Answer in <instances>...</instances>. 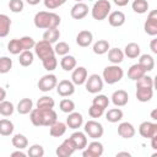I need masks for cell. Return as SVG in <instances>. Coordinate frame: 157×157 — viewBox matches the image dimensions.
I'll return each mask as SVG.
<instances>
[{"label": "cell", "instance_id": "6da1fadb", "mask_svg": "<svg viewBox=\"0 0 157 157\" xmlns=\"http://www.w3.org/2000/svg\"><path fill=\"white\" fill-rule=\"evenodd\" d=\"M29 119L34 126H50L58 120V115L54 109L34 108L31 110Z\"/></svg>", "mask_w": 157, "mask_h": 157}, {"label": "cell", "instance_id": "7a4b0ae2", "mask_svg": "<svg viewBox=\"0 0 157 157\" xmlns=\"http://www.w3.org/2000/svg\"><path fill=\"white\" fill-rule=\"evenodd\" d=\"M33 22H34V26L37 28L49 29V28H58V26L61 22V18L55 12L39 11V12H37L34 15Z\"/></svg>", "mask_w": 157, "mask_h": 157}, {"label": "cell", "instance_id": "3957f363", "mask_svg": "<svg viewBox=\"0 0 157 157\" xmlns=\"http://www.w3.org/2000/svg\"><path fill=\"white\" fill-rule=\"evenodd\" d=\"M124 76V71L119 65L112 64L109 66H105L102 72V78L108 85H114L119 82Z\"/></svg>", "mask_w": 157, "mask_h": 157}, {"label": "cell", "instance_id": "277c9868", "mask_svg": "<svg viewBox=\"0 0 157 157\" xmlns=\"http://www.w3.org/2000/svg\"><path fill=\"white\" fill-rule=\"evenodd\" d=\"M110 10H112V5L108 0H98L93 5V7L91 10V15L94 20L103 21L108 17Z\"/></svg>", "mask_w": 157, "mask_h": 157}, {"label": "cell", "instance_id": "5b68a950", "mask_svg": "<svg viewBox=\"0 0 157 157\" xmlns=\"http://www.w3.org/2000/svg\"><path fill=\"white\" fill-rule=\"evenodd\" d=\"M34 53L40 60H44L47 58H50V56L55 55V52H54V48L52 47V44L47 40H43V39L39 40V42H36Z\"/></svg>", "mask_w": 157, "mask_h": 157}, {"label": "cell", "instance_id": "8992f818", "mask_svg": "<svg viewBox=\"0 0 157 157\" xmlns=\"http://www.w3.org/2000/svg\"><path fill=\"white\" fill-rule=\"evenodd\" d=\"M85 134L93 139V140H97L99 137H102L103 132H104V129H103V125L99 123V121H96V120H88L87 123H85Z\"/></svg>", "mask_w": 157, "mask_h": 157}, {"label": "cell", "instance_id": "52a82bcc", "mask_svg": "<svg viewBox=\"0 0 157 157\" xmlns=\"http://www.w3.org/2000/svg\"><path fill=\"white\" fill-rule=\"evenodd\" d=\"M85 86L90 93H93V94L99 93L103 90V78L98 74H92V75L87 76Z\"/></svg>", "mask_w": 157, "mask_h": 157}, {"label": "cell", "instance_id": "ba28073f", "mask_svg": "<svg viewBox=\"0 0 157 157\" xmlns=\"http://www.w3.org/2000/svg\"><path fill=\"white\" fill-rule=\"evenodd\" d=\"M58 83V78L54 74H47L44 76H42L38 81V88L42 92H49L53 88L56 87Z\"/></svg>", "mask_w": 157, "mask_h": 157}, {"label": "cell", "instance_id": "9c48e42d", "mask_svg": "<svg viewBox=\"0 0 157 157\" xmlns=\"http://www.w3.org/2000/svg\"><path fill=\"white\" fill-rule=\"evenodd\" d=\"M144 29L148 36H157V10H152L145 21Z\"/></svg>", "mask_w": 157, "mask_h": 157}, {"label": "cell", "instance_id": "30bf717a", "mask_svg": "<svg viewBox=\"0 0 157 157\" xmlns=\"http://www.w3.org/2000/svg\"><path fill=\"white\" fill-rule=\"evenodd\" d=\"M103 145L99 141H92L90 142L82 152L83 157H99L103 155Z\"/></svg>", "mask_w": 157, "mask_h": 157}, {"label": "cell", "instance_id": "8fae6325", "mask_svg": "<svg viewBox=\"0 0 157 157\" xmlns=\"http://www.w3.org/2000/svg\"><path fill=\"white\" fill-rule=\"evenodd\" d=\"M75 151H76L75 145H74V142L71 141V139L69 137V139H65V140L59 145V147L56 148L55 153H56L58 157H70Z\"/></svg>", "mask_w": 157, "mask_h": 157}, {"label": "cell", "instance_id": "7c38bea8", "mask_svg": "<svg viewBox=\"0 0 157 157\" xmlns=\"http://www.w3.org/2000/svg\"><path fill=\"white\" fill-rule=\"evenodd\" d=\"M139 134L145 139H151L157 135V124L152 121H142L139 125Z\"/></svg>", "mask_w": 157, "mask_h": 157}, {"label": "cell", "instance_id": "4fadbf2b", "mask_svg": "<svg viewBox=\"0 0 157 157\" xmlns=\"http://www.w3.org/2000/svg\"><path fill=\"white\" fill-rule=\"evenodd\" d=\"M56 92L61 97H69L75 92V85L70 80H61L56 83Z\"/></svg>", "mask_w": 157, "mask_h": 157}, {"label": "cell", "instance_id": "5bb4252c", "mask_svg": "<svg viewBox=\"0 0 157 157\" xmlns=\"http://www.w3.org/2000/svg\"><path fill=\"white\" fill-rule=\"evenodd\" d=\"M88 5H86L85 2H76L70 11V15L74 20H82L88 15Z\"/></svg>", "mask_w": 157, "mask_h": 157}, {"label": "cell", "instance_id": "9a60e30c", "mask_svg": "<svg viewBox=\"0 0 157 157\" xmlns=\"http://www.w3.org/2000/svg\"><path fill=\"white\" fill-rule=\"evenodd\" d=\"M88 74H87V70L86 67L83 66H78V67H75L72 70V74H71V81L74 85H83L86 82V78H87Z\"/></svg>", "mask_w": 157, "mask_h": 157}, {"label": "cell", "instance_id": "2e32d148", "mask_svg": "<svg viewBox=\"0 0 157 157\" xmlns=\"http://www.w3.org/2000/svg\"><path fill=\"white\" fill-rule=\"evenodd\" d=\"M110 98H112V103L115 107H124L129 102V94L124 90H117V91H114Z\"/></svg>", "mask_w": 157, "mask_h": 157}, {"label": "cell", "instance_id": "e0dca14e", "mask_svg": "<svg viewBox=\"0 0 157 157\" xmlns=\"http://www.w3.org/2000/svg\"><path fill=\"white\" fill-rule=\"evenodd\" d=\"M83 124V118H82V114L78 113V112H71L69 113L67 118H66V125L67 128L70 129H78L81 128V125Z\"/></svg>", "mask_w": 157, "mask_h": 157}, {"label": "cell", "instance_id": "ac0fdd59", "mask_svg": "<svg viewBox=\"0 0 157 157\" xmlns=\"http://www.w3.org/2000/svg\"><path fill=\"white\" fill-rule=\"evenodd\" d=\"M135 128L131 123H128V121H123L118 125V134L120 137L123 139H131L135 136Z\"/></svg>", "mask_w": 157, "mask_h": 157}, {"label": "cell", "instance_id": "d6986e66", "mask_svg": "<svg viewBox=\"0 0 157 157\" xmlns=\"http://www.w3.org/2000/svg\"><path fill=\"white\" fill-rule=\"evenodd\" d=\"M92 40H93V34H92V32H90L87 29L78 32V34L76 36V44L78 47H82V48L91 45Z\"/></svg>", "mask_w": 157, "mask_h": 157}, {"label": "cell", "instance_id": "ffe728a7", "mask_svg": "<svg viewBox=\"0 0 157 157\" xmlns=\"http://www.w3.org/2000/svg\"><path fill=\"white\" fill-rule=\"evenodd\" d=\"M70 139L74 142L76 150H83L87 146V136L82 131H75V132H72L71 136H70Z\"/></svg>", "mask_w": 157, "mask_h": 157}, {"label": "cell", "instance_id": "44dd1931", "mask_svg": "<svg viewBox=\"0 0 157 157\" xmlns=\"http://www.w3.org/2000/svg\"><path fill=\"white\" fill-rule=\"evenodd\" d=\"M125 15L124 12L121 11H113V12H109L108 15V22L112 27H120L125 23Z\"/></svg>", "mask_w": 157, "mask_h": 157}, {"label": "cell", "instance_id": "7402d4cb", "mask_svg": "<svg viewBox=\"0 0 157 157\" xmlns=\"http://www.w3.org/2000/svg\"><path fill=\"white\" fill-rule=\"evenodd\" d=\"M66 129H67L66 123H63V121H58L56 120L54 124H52L49 126V134L53 137H60V136H63L66 132Z\"/></svg>", "mask_w": 157, "mask_h": 157}, {"label": "cell", "instance_id": "603a6c76", "mask_svg": "<svg viewBox=\"0 0 157 157\" xmlns=\"http://www.w3.org/2000/svg\"><path fill=\"white\" fill-rule=\"evenodd\" d=\"M146 74V70L137 63V64H134V65H131L130 67H129V70H128V77L130 78V80H132V81H136V80H139L141 76H144Z\"/></svg>", "mask_w": 157, "mask_h": 157}, {"label": "cell", "instance_id": "cb8c5ba5", "mask_svg": "<svg viewBox=\"0 0 157 157\" xmlns=\"http://www.w3.org/2000/svg\"><path fill=\"white\" fill-rule=\"evenodd\" d=\"M153 96V88H147V87H136V98L137 101L145 103L151 101Z\"/></svg>", "mask_w": 157, "mask_h": 157}, {"label": "cell", "instance_id": "d4e9b609", "mask_svg": "<svg viewBox=\"0 0 157 157\" xmlns=\"http://www.w3.org/2000/svg\"><path fill=\"white\" fill-rule=\"evenodd\" d=\"M140 52H141L140 45H139L137 43H134V42L128 43V44L125 45V48H124V55H126V56L130 58V59H136V58H139V56H140Z\"/></svg>", "mask_w": 157, "mask_h": 157}, {"label": "cell", "instance_id": "484cf974", "mask_svg": "<svg viewBox=\"0 0 157 157\" xmlns=\"http://www.w3.org/2000/svg\"><path fill=\"white\" fill-rule=\"evenodd\" d=\"M10 27H11V20L7 15L0 13V38L7 37L10 33Z\"/></svg>", "mask_w": 157, "mask_h": 157}, {"label": "cell", "instance_id": "4316f807", "mask_svg": "<svg viewBox=\"0 0 157 157\" xmlns=\"http://www.w3.org/2000/svg\"><path fill=\"white\" fill-rule=\"evenodd\" d=\"M108 60L112 64H120L124 60V52L119 48H112L108 50Z\"/></svg>", "mask_w": 157, "mask_h": 157}, {"label": "cell", "instance_id": "83f0119b", "mask_svg": "<svg viewBox=\"0 0 157 157\" xmlns=\"http://www.w3.org/2000/svg\"><path fill=\"white\" fill-rule=\"evenodd\" d=\"M76 64H77V63H76L75 56L69 55V54L64 55L63 59L60 60V66H61V69H63L64 71H72V70L76 67Z\"/></svg>", "mask_w": 157, "mask_h": 157}, {"label": "cell", "instance_id": "f1b7e54d", "mask_svg": "<svg viewBox=\"0 0 157 157\" xmlns=\"http://www.w3.org/2000/svg\"><path fill=\"white\" fill-rule=\"evenodd\" d=\"M139 64L146 70V72L147 71H152L155 69V59L150 54H142V55H140Z\"/></svg>", "mask_w": 157, "mask_h": 157}, {"label": "cell", "instance_id": "f546056e", "mask_svg": "<svg viewBox=\"0 0 157 157\" xmlns=\"http://www.w3.org/2000/svg\"><path fill=\"white\" fill-rule=\"evenodd\" d=\"M16 109H17V112H18L20 114H22V115L31 113V110L33 109V102H32V99H31V98H22V99L18 102Z\"/></svg>", "mask_w": 157, "mask_h": 157}, {"label": "cell", "instance_id": "4dcf8cb0", "mask_svg": "<svg viewBox=\"0 0 157 157\" xmlns=\"http://www.w3.org/2000/svg\"><path fill=\"white\" fill-rule=\"evenodd\" d=\"M93 53L94 54H98V55H103L105 53H108V50L110 49L109 47V42L105 40V39H99L97 40L94 44H93Z\"/></svg>", "mask_w": 157, "mask_h": 157}, {"label": "cell", "instance_id": "1f68e13d", "mask_svg": "<svg viewBox=\"0 0 157 157\" xmlns=\"http://www.w3.org/2000/svg\"><path fill=\"white\" fill-rule=\"evenodd\" d=\"M18 55H20V56H18V61H20V64H21L22 66L27 67V66L32 65V63H33V60H34V54H33L31 50H23V52H21Z\"/></svg>", "mask_w": 157, "mask_h": 157}, {"label": "cell", "instance_id": "d6a6232c", "mask_svg": "<svg viewBox=\"0 0 157 157\" xmlns=\"http://www.w3.org/2000/svg\"><path fill=\"white\" fill-rule=\"evenodd\" d=\"M105 119L109 123H118L123 119V110L119 108H112L105 113Z\"/></svg>", "mask_w": 157, "mask_h": 157}, {"label": "cell", "instance_id": "836d02e7", "mask_svg": "<svg viewBox=\"0 0 157 157\" xmlns=\"http://www.w3.org/2000/svg\"><path fill=\"white\" fill-rule=\"evenodd\" d=\"M13 123L9 119H1L0 120V135L2 136H10L13 132Z\"/></svg>", "mask_w": 157, "mask_h": 157}, {"label": "cell", "instance_id": "e575fe53", "mask_svg": "<svg viewBox=\"0 0 157 157\" xmlns=\"http://www.w3.org/2000/svg\"><path fill=\"white\" fill-rule=\"evenodd\" d=\"M59 38H60V31L58 28H49L45 29V32L43 33V40H47L50 44L55 43Z\"/></svg>", "mask_w": 157, "mask_h": 157}, {"label": "cell", "instance_id": "d590c367", "mask_svg": "<svg viewBox=\"0 0 157 157\" xmlns=\"http://www.w3.org/2000/svg\"><path fill=\"white\" fill-rule=\"evenodd\" d=\"M11 142H12L13 147H16L17 150H23V148H26L28 146V140H27V137L23 134H16V135H13Z\"/></svg>", "mask_w": 157, "mask_h": 157}, {"label": "cell", "instance_id": "8d00e7d4", "mask_svg": "<svg viewBox=\"0 0 157 157\" xmlns=\"http://www.w3.org/2000/svg\"><path fill=\"white\" fill-rule=\"evenodd\" d=\"M54 105H55V102L49 96H43L37 101V108H40V109H53Z\"/></svg>", "mask_w": 157, "mask_h": 157}, {"label": "cell", "instance_id": "74e56055", "mask_svg": "<svg viewBox=\"0 0 157 157\" xmlns=\"http://www.w3.org/2000/svg\"><path fill=\"white\" fill-rule=\"evenodd\" d=\"M131 7L134 10V12L136 13H145L148 10V2L147 0H134L131 4Z\"/></svg>", "mask_w": 157, "mask_h": 157}, {"label": "cell", "instance_id": "f35d334b", "mask_svg": "<svg viewBox=\"0 0 157 157\" xmlns=\"http://www.w3.org/2000/svg\"><path fill=\"white\" fill-rule=\"evenodd\" d=\"M7 50L13 54V55H18L21 52H23L22 49V45H21V42H20V38H13L7 44Z\"/></svg>", "mask_w": 157, "mask_h": 157}, {"label": "cell", "instance_id": "ab89813d", "mask_svg": "<svg viewBox=\"0 0 157 157\" xmlns=\"http://www.w3.org/2000/svg\"><path fill=\"white\" fill-rule=\"evenodd\" d=\"M59 108H60V110H61L63 113H67V114H69V113H71V112L75 110V103H74L72 99L64 98V99L60 101Z\"/></svg>", "mask_w": 157, "mask_h": 157}, {"label": "cell", "instance_id": "60d3db41", "mask_svg": "<svg viewBox=\"0 0 157 157\" xmlns=\"http://www.w3.org/2000/svg\"><path fill=\"white\" fill-rule=\"evenodd\" d=\"M13 110H15V107H13V104L11 102L5 101V99L2 102H0V114L1 115L10 117V115H12Z\"/></svg>", "mask_w": 157, "mask_h": 157}, {"label": "cell", "instance_id": "b9f144b4", "mask_svg": "<svg viewBox=\"0 0 157 157\" xmlns=\"http://www.w3.org/2000/svg\"><path fill=\"white\" fill-rule=\"evenodd\" d=\"M92 104L99 107V108H103L105 109L108 105H109V98L105 96V94H97L93 101H92Z\"/></svg>", "mask_w": 157, "mask_h": 157}, {"label": "cell", "instance_id": "7bdbcfd3", "mask_svg": "<svg viewBox=\"0 0 157 157\" xmlns=\"http://www.w3.org/2000/svg\"><path fill=\"white\" fill-rule=\"evenodd\" d=\"M136 87H147L153 88V78L151 76H147L146 74L141 76L139 80H136Z\"/></svg>", "mask_w": 157, "mask_h": 157}, {"label": "cell", "instance_id": "ee69618b", "mask_svg": "<svg viewBox=\"0 0 157 157\" xmlns=\"http://www.w3.org/2000/svg\"><path fill=\"white\" fill-rule=\"evenodd\" d=\"M42 64H43V67L47 70V71H54L55 69H56V66H58V60H56V58H55V55L54 56H50V58H47V59H44V60H42Z\"/></svg>", "mask_w": 157, "mask_h": 157}, {"label": "cell", "instance_id": "f6af8a7d", "mask_svg": "<svg viewBox=\"0 0 157 157\" xmlns=\"http://www.w3.org/2000/svg\"><path fill=\"white\" fill-rule=\"evenodd\" d=\"M28 156L29 157H43L44 156V148L39 144H34L28 148Z\"/></svg>", "mask_w": 157, "mask_h": 157}, {"label": "cell", "instance_id": "bcb514c9", "mask_svg": "<svg viewBox=\"0 0 157 157\" xmlns=\"http://www.w3.org/2000/svg\"><path fill=\"white\" fill-rule=\"evenodd\" d=\"M12 67V60L9 56L0 58V74H7Z\"/></svg>", "mask_w": 157, "mask_h": 157}, {"label": "cell", "instance_id": "7dc6e473", "mask_svg": "<svg viewBox=\"0 0 157 157\" xmlns=\"http://www.w3.org/2000/svg\"><path fill=\"white\" fill-rule=\"evenodd\" d=\"M20 42H21V45H22V49L23 50H31L34 48L36 45V40L29 37V36H23L20 38Z\"/></svg>", "mask_w": 157, "mask_h": 157}, {"label": "cell", "instance_id": "c3c4849f", "mask_svg": "<svg viewBox=\"0 0 157 157\" xmlns=\"http://www.w3.org/2000/svg\"><path fill=\"white\" fill-rule=\"evenodd\" d=\"M54 52H55V54L64 56V55L69 54V52H70V47H69V44H67L66 42H59V43L55 44V47H54Z\"/></svg>", "mask_w": 157, "mask_h": 157}, {"label": "cell", "instance_id": "681fc988", "mask_svg": "<svg viewBox=\"0 0 157 157\" xmlns=\"http://www.w3.org/2000/svg\"><path fill=\"white\" fill-rule=\"evenodd\" d=\"M23 7H25V4H23L22 0H10L9 1V9L13 13L21 12L23 10Z\"/></svg>", "mask_w": 157, "mask_h": 157}, {"label": "cell", "instance_id": "f907efd6", "mask_svg": "<svg viewBox=\"0 0 157 157\" xmlns=\"http://www.w3.org/2000/svg\"><path fill=\"white\" fill-rule=\"evenodd\" d=\"M104 114V109L103 108H99L94 104H92L90 108H88V115L93 119H97V118H101L102 115Z\"/></svg>", "mask_w": 157, "mask_h": 157}, {"label": "cell", "instance_id": "816d5d0a", "mask_svg": "<svg viewBox=\"0 0 157 157\" xmlns=\"http://www.w3.org/2000/svg\"><path fill=\"white\" fill-rule=\"evenodd\" d=\"M43 2L48 10H55V9L60 7L61 5H64L66 2V0H43Z\"/></svg>", "mask_w": 157, "mask_h": 157}, {"label": "cell", "instance_id": "f5cc1de1", "mask_svg": "<svg viewBox=\"0 0 157 157\" xmlns=\"http://www.w3.org/2000/svg\"><path fill=\"white\" fill-rule=\"evenodd\" d=\"M150 48H151V52H152L153 54H157V39H156V38H153V39L151 40Z\"/></svg>", "mask_w": 157, "mask_h": 157}, {"label": "cell", "instance_id": "db71d44e", "mask_svg": "<svg viewBox=\"0 0 157 157\" xmlns=\"http://www.w3.org/2000/svg\"><path fill=\"white\" fill-rule=\"evenodd\" d=\"M129 1H130V0H113V2H114L117 6H120V7L126 6V5L129 4Z\"/></svg>", "mask_w": 157, "mask_h": 157}, {"label": "cell", "instance_id": "11a10c76", "mask_svg": "<svg viewBox=\"0 0 157 157\" xmlns=\"http://www.w3.org/2000/svg\"><path fill=\"white\" fill-rule=\"evenodd\" d=\"M151 147L153 150H157V135H155V136L151 137Z\"/></svg>", "mask_w": 157, "mask_h": 157}, {"label": "cell", "instance_id": "9f6ffc18", "mask_svg": "<svg viewBox=\"0 0 157 157\" xmlns=\"http://www.w3.org/2000/svg\"><path fill=\"white\" fill-rule=\"evenodd\" d=\"M11 156H12V157H16V156H20V157H25V156H26V153H25V152H22L21 150H18V151H15V152H12V153H11Z\"/></svg>", "mask_w": 157, "mask_h": 157}, {"label": "cell", "instance_id": "6f0895ef", "mask_svg": "<svg viewBox=\"0 0 157 157\" xmlns=\"http://www.w3.org/2000/svg\"><path fill=\"white\" fill-rule=\"evenodd\" d=\"M5 98H6V91L2 87H0V102H2Z\"/></svg>", "mask_w": 157, "mask_h": 157}, {"label": "cell", "instance_id": "680465c9", "mask_svg": "<svg viewBox=\"0 0 157 157\" xmlns=\"http://www.w3.org/2000/svg\"><path fill=\"white\" fill-rule=\"evenodd\" d=\"M40 1H42V0H26V2H27L28 5H32V6H34V5H38Z\"/></svg>", "mask_w": 157, "mask_h": 157}, {"label": "cell", "instance_id": "91938a15", "mask_svg": "<svg viewBox=\"0 0 157 157\" xmlns=\"http://www.w3.org/2000/svg\"><path fill=\"white\" fill-rule=\"evenodd\" d=\"M151 118H152V120H157V109H153L151 112Z\"/></svg>", "mask_w": 157, "mask_h": 157}, {"label": "cell", "instance_id": "94428289", "mask_svg": "<svg viewBox=\"0 0 157 157\" xmlns=\"http://www.w3.org/2000/svg\"><path fill=\"white\" fill-rule=\"evenodd\" d=\"M117 156H130V153L129 152H118Z\"/></svg>", "mask_w": 157, "mask_h": 157}, {"label": "cell", "instance_id": "6125c7cd", "mask_svg": "<svg viewBox=\"0 0 157 157\" xmlns=\"http://www.w3.org/2000/svg\"><path fill=\"white\" fill-rule=\"evenodd\" d=\"M75 1H76V2H81L82 0H75Z\"/></svg>", "mask_w": 157, "mask_h": 157}]
</instances>
